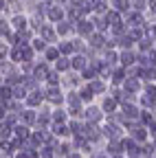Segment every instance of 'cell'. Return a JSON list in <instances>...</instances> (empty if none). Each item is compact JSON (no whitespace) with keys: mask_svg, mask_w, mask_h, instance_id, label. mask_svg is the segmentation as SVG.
Returning a JSON list of instances; mask_svg holds the SVG:
<instances>
[{"mask_svg":"<svg viewBox=\"0 0 156 158\" xmlns=\"http://www.w3.org/2000/svg\"><path fill=\"white\" fill-rule=\"evenodd\" d=\"M86 116H88V118H90V121H97V118H99V112H97V110H92V108H90V110H88V114H86Z\"/></svg>","mask_w":156,"mask_h":158,"instance_id":"cell-1","label":"cell"},{"mask_svg":"<svg viewBox=\"0 0 156 158\" xmlns=\"http://www.w3.org/2000/svg\"><path fill=\"white\" fill-rule=\"evenodd\" d=\"M103 108H106V110H112V108H114V101H110V99H108V101H106V106H103Z\"/></svg>","mask_w":156,"mask_h":158,"instance_id":"cell-3","label":"cell"},{"mask_svg":"<svg viewBox=\"0 0 156 158\" xmlns=\"http://www.w3.org/2000/svg\"><path fill=\"white\" fill-rule=\"evenodd\" d=\"M37 51H44V42H42V40H35V44H33Z\"/></svg>","mask_w":156,"mask_h":158,"instance_id":"cell-2","label":"cell"},{"mask_svg":"<svg viewBox=\"0 0 156 158\" xmlns=\"http://www.w3.org/2000/svg\"><path fill=\"white\" fill-rule=\"evenodd\" d=\"M150 134H152V136H156V123H152V125H150Z\"/></svg>","mask_w":156,"mask_h":158,"instance_id":"cell-4","label":"cell"}]
</instances>
